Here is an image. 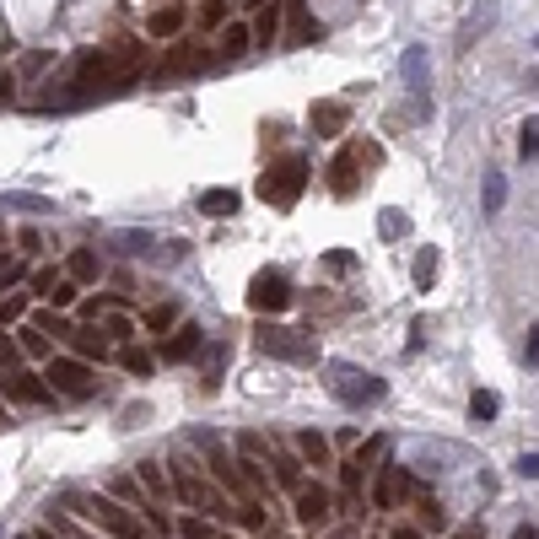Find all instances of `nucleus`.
<instances>
[{
  "mask_svg": "<svg viewBox=\"0 0 539 539\" xmlns=\"http://www.w3.org/2000/svg\"><path fill=\"white\" fill-rule=\"evenodd\" d=\"M302 184H308V162H302V157H281V162L259 178V200H270L275 211H286V205H297Z\"/></svg>",
  "mask_w": 539,
  "mask_h": 539,
  "instance_id": "nucleus-1",
  "label": "nucleus"
},
{
  "mask_svg": "<svg viewBox=\"0 0 539 539\" xmlns=\"http://www.w3.org/2000/svg\"><path fill=\"white\" fill-rule=\"evenodd\" d=\"M329 394H335L340 405H378V400H383V383H378L373 373L351 367V362H329Z\"/></svg>",
  "mask_w": 539,
  "mask_h": 539,
  "instance_id": "nucleus-2",
  "label": "nucleus"
},
{
  "mask_svg": "<svg viewBox=\"0 0 539 539\" xmlns=\"http://www.w3.org/2000/svg\"><path fill=\"white\" fill-rule=\"evenodd\" d=\"M259 351H265V356H281V362H302V367L319 362L313 335H302V329H281V324H265V329H259Z\"/></svg>",
  "mask_w": 539,
  "mask_h": 539,
  "instance_id": "nucleus-3",
  "label": "nucleus"
},
{
  "mask_svg": "<svg viewBox=\"0 0 539 539\" xmlns=\"http://www.w3.org/2000/svg\"><path fill=\"white\" fill-rule=\"evenodd\" d=\"M43 383H49V394L86 400V394H92V367H86V362H76V356H54V362H49V373H43Z\"/></svg>",
  "mask_w": 539,
  "mask_h": 539,
  "instance_id": "nucleus-4",
  "label": "nucleus"
},
{
  "mask_svg": "<svg viewBox=\"0 0 539 539\" xmlns=\"http://www.w3.org/2000/svg\"><path fill=\"white\" fill-rule=\"evenodd\" d=\"M65 502H70L76 513H86L92 524H103V529H113V535H119V539H140V524H135L130 513H119V508H113L108 497H65Z\"/></svg>",
  "mask_w": 539,
  "mask_h": 539,
  "instance_id": "nucleus-5",
  "label": "nucleus"
},
{
  "mask_svg": "<svg viewBox=\"0 0 539 539\" xmlns=\"http://www.w3.org/2000/svg\"><path fill=\"white\" fill-rule=\"evenodd\" d=\"M248 308H254V313H281V308H292L286 275H281V270H259L254 286H248Z\"/></svg>",
  "mask_w": 539,
  "mask_h": 539,
  "instance_id": "nucleus-6",
  "label": "nucleus"
},
{
  "mask_svg": "<svg viewBox=\"0 0 539 539\" xmlns=\"http://www.w3.org/2000/svg\"><path fill=\"white\" fill-rule=\"evenodd\" d=\"M297 524H308V529L329 524V491L324 486H297Z\"/></svg>",
  "mask_w": 539,
  "mask_h": 539,
  "instance_id": "nucleus-7",
  "label": "nucleus"
},
{
  "mask_svg": "<svg viewBox=\"0 0 539 539\" xmlns=\"http://www.w3.org/2000/svg\"><path fill=\"white\" fill-rule=\"evenodd\" d=\"M5 400H11V405H43V400H49V383L32 378V373H16V378H5Z\"/></svg>",
  "mask_w": 539,
  "mask_h": 539,
  "instance_id": "nucleus-8",
  "label": "nucleus"
},
{
  "mask_svg": "<svg viewBox=\"0 0 539 539\" xmlns=\"http://www.w3.org/2000/svg\"><path fill=\"white\" fill-rule=\"evenodd\" d=\"M405 86L416 92V103H421V113H427V86H432V76H427V49H405Z\"/></svg>",
  "mask_w": 539,
  "mask_h": 539,
  "instance_id": "nucleus-9",
  "label": "nucleus"
},
{
  "mask_svg": "<svg viewBox=\"0 0 539 539\" xmlns=\"http://www.w3.org/2000/svg\"><path fill=\"white\" fill-rule=\"evenodd\" d=\"M200 346H205V329H200V324H184V329H173V340L162 346V356H167V362H189Z\"/></svg>",
  "mask_w": 539,
  "mask_h": 539,
  "instance_id": "nucleus-10",
  "label": "nucleus"
},
{
  "mask_svg": "<svg viewBox=\"0 0 539 539\" xmlns=\"http://www.w3.org/2000/svg\"><path fill=\"white\" fill-rule=\"evenodd\" d=\"M378 454H383V437L362 443V454H351V459H346V470H340V475H346V486H351V491H362V481H367V470H373V459H378Z\"/></svg>",
  "mask_w": 539,
  "mask_h": 539,
  "instance_id": "nucleus-11",
  "label": "nucleus"
},
{
  "mask_svg": "<svg viewBox=\"0 0 539 539\" xmlns=\"http://www.w3.org/2000/svg\"><path fill=\"white\" fill-rule=\"evenodd\" d=\"M351 162H356V146H346V151L335 157V173H329V184H335V194H351V189L362 184V178L351 173Z\"/></svg>",
  "mask_w": 539,
  "mask_h": 539,
  "instance_id": "nucleus-12",
  "label": "nucleus"
},
{
  "mask_svg": "<svg viewBox=\"0 0 539 539\" xmlns=\"http://www.w3.org/2000/svg\"><path fill=\"white\" fill-rule=\"evenodd\" d=\"M297 454H302V464H329V437L324 432H297Z\"/></svg>",
  "mask_w": 539,
  "mask_h": 539,
  "instance_id": "nucleus-13",
  "label": "nucleus"
},
{
  "mask_svg": "<svg viewBox=\"0 0 539 539\" xmlns=\"http://www.w3.org/2000/svg\"><path fill=\"white\" fill-rule=\"evenodd\" d=\"M70 335V346H76V362L81 356H108V340L97 335V329H65Z\"/></svg>",
  "mask_w": 539,
  "mask_h": 539,
  "instance_id": "nucleus-14",
  "label": "nucleus"
},
{
  "mask_svg": "<svg viewBox=\"0 0 539 539\" xmlns=\"http://www.w3.org/2000/svg\"><path fill=\"white\" fill-rule=\"evenodd\" d=\"M178 27H184V5H162V11L146 22V32H157V38H173Z\"/></svg>",
  "mask_w": 539,
  "mask_h": 539,
  "instance_id": "nucleus-15",
  "label": "nucleus"
},
{
  "mask_svg": "<svg viewBox=\"0 0 539 539\" xmlns=\"http://www.w3.org/2000/svg\"><path fill=\"white\" fill-rule=\"evenodd\" d=\"M200 211H205V216H232V211H238V194H232V189H205V194H200Z\"/></svg>",
  "mask_w": 539,
  "mask_h": 539,
  "instance_id": "nucleus-16",
  "label": "nucleus"
},
{
  "mask_svg": "<svg viewBox=\"0 0 539 539\" xmlns=\"http://www.w3.org/2000/svg\"><path fill=\"white\" fill-rule=\"evenodd\" d=\"M275 32H281V11L270 5V11H259V22H254V43H259V49H270V43H275Z\"/></svg>",
  "mask_w": 539,
  "mask_h": 539,
  "instance_id": "nucleus-17",
  "label": "nucleus"
},
{
  "mask_svg": "<svg viewBox=\"0 0 539 539\" xmlns=\"http://www.w3.org/2000/svg\"><path fill=\"white\" fill-rule=\"evenodd\" d=\"M313 130H319V135H335V130H340V103H319V108H313Z\"/></svg>",
  "mask_w": 539,
  "mask_h": 539,
  "instance_id": "nucleus-18",
  "label": "nucleus"
},
{
  "mask_svg": "<svg viewBox=\"0 0 539 539\" xmlns=\"http://www.w3.org/2000/svg\"><path fill=\"white\" fill-rule=\"evenodd\" d=\"M97 270H103V265H97V254H86V248H76V254H70V275H76V281H97Z\"/></svg>",
  "mask_w": 539,
  "mask_h": 539,
  "instance_id": "nucleus-19",
  "label": "nucleus"
},
{
  "mask_svg": "<svg viewBox=\"0 0 539 539\" xmlns=\"http://www.w3.org/2000/svg\"><path fill=\"white\" fill-rule=\"evenodd\" d=\"M248 49V27H227V38H221V59H238Z\"/></svg>",
  "mask_w": 539,
  "mask_h": 539,
  "instance_id": "nucleus-20",
  "label": "nucleus"
},
{
  "mask_svg": "<svg viewBox=\"0 0 539 539\" xmlns=\"http://www.w3.org/2000/svg\"><path fill=\"white\" fill-rule=\"evenodd\" d=\"M502 194H508V178L491 167V173H486V211H502Z\"/></svg>",
  "mask_w": 539,
  "mask_h": 539,
  "instance_id": "nucleus-21",
  "label": "nucleus"
},
{
  "mask_svg": "<svg viewBox=\"0 0 539 539\" xmlns=\"http://www.w3.org/2000/svg\"><path fill=\"white\" fill-rule=\"evenodd\" d=\"M297 464H302V459H275V481H281L286 491H297V486H302V470H297Z\"/></svg>",
  "mask_w": 539,
  "mask_h": 539,
  "instance_id": "nucleus-22",
  "label": "nucleus"
},
{
  "mask_svg": "<svg viewBox=\"0 0 539 539\" xmlns=\"http://www.w3.org/2000/svg\"><path fill=\"white\" fill-rule=\"evenodd\" d=\"M432 275H437V248H421V254H416V281L432 286Z\"/></svg>",
  "mask_w": 539,
  "mask_h": 539,
  "instance_id": "nucleus-23",
  "label": "nucleus"
},
{
  "mask_svg": "<svg viewBox=\"0 0 539 539\" xmlns=\"http://www.w3.org/2000/svg\"><path fill=\"white\" fill-rule=\"evenodd\" d=\"M378 232H383V238H405V232H410V221H405V216H394V211H383V216H378Z\"/></svg>",
  "mask_w": 539,
  "mask_h": 539,
  "instance_id": "nucleus-24",
  "label": "nucleus"
},
{
  "mask_svg": "<svg viewBox=\"0 0 539 539\" xmlns=\"http://www.w3.org/2000/svg\"><path fill=\"white\" fill-rule=\"evenodd\" d=\"M518 151H524V162H535V151H539V135H535V119L518 130Z\"/></svg>",
  "mask_w": 539,
  "mask_h": 539,
  "instance_id": "nucleus-25",
  "label": "nucleus"
},
{
  "mask_svg": "<svg viewBox=\"0 0 539 539\" xmlns=\"http://www.w3.org/2000/svg\"><path fill=\"white\" fill-rule=\"evenodd\" d=\"M22 351H27V356H43V351H49V346H43V329L27 324V329H22Z\"/></svg>",
  "mask_w": 539,
  "mask_h": 539,
  "instance_id": "nucleus-26",
  "label": "nucleus"
},
{
  "mask_svg": "<svg viewBox=\"0 0 539 539\" xmlns=\"http://www.w3.org/2000/svg\"><path fill=\"white\" fill-rule=\"evenodd\" d=\"M119 362H124L130 373H140V378L151 373V356H146V351H119Z\"/></svg>",
  "mask_w": 539,
  "mask_h": 539,
  "instance_id": "nucleus-27",
  "label": "nucleus"
},
{
  "mask_svg": "<svg viewBox=\"0 0 539 539\" xmlns=\"http://www.w3.org/2000/svg\"><path fill=\"white\" fill-rule=\"evenodd\" d=\"M178 535H184V539H211V524H205V518H184Z\"/></svg>",
  "mask_w": 539,
  "mask_h": 539,
  "instance_id": "nucleus-28",
  "label": "nucleus"
},
{
  "mask_svg": "<svg viewBox=\"0 0 539 539\" xmlns=\"http://www.w3.org/2000/svg\"><path fill=\"white\" fill-rule=\"evenodd\" d=\"M470 410H475V416H497V394H486V389H481V394L470 400Z\"/></svg>",
  "mask_w": 539,
  "mask_h": 539,
  "instance_id": "nucleus-29",
  "label": "nucleus"
},
{
  "mask_svg": "<svg viewBox=\"0 0 539 539\" xmlns=\"http://www.w3.org/2000/svg\"><path fill=\"white\" fill-rule=\"evenodd\" d=\"M140 481H146V486H151V491H157V497H162V491H167V481H162V470H157V464H140Z\"/></svg>",
  "mask_w": 539,
  "mask_h": 539,
  "instance_id": "nucleus-30",
  "label": "nucleus"
},
{
  "mask_svg": "<svg viewBox=\"0 0 539 539\" xmlns=\"http://www.w3.org/2000/svg\"><path fill=\"white\" fill-rule=\"evenodd\" d=\"M49 302H59V308H70V302H76V286H70V281H59V286L49 292Z\"/></svg>",
  "mask_w": 539,
  "mask_h": 539,
  "instance_id": "nucleus-31",
  "label": "nucleus"
},
{
  "mask_svg": "<svg viewBox=\"0 0 539 539\" xmlns=\"http://www.w3.org/2000/svg\"><path fill=\"white\" fill-rule=\"evenodd\" d=\"M22 313H27V297H11V302H0V324H5V319H22Z\"/></svg>",
  "mask_w": 539,
  "mask_h": 539,
  "instance_id": "nucleus-32",
  "label": "nucleus"
},
{
  "mask_svg": "<svg viewBox=\"0 0 539 539\" xmlns=\"http://www.w3.org/2000/svg\"><path fill=\"white\" fill-rule=\"evenodd\" d=\"M146 324H151V329H167V324H173V308H151Z\"/></svg>",
  "mask_w": 539,
  "mask_h": 539,
  "instance_id": "nucleus-33",
  "label": "nucleus"
},
{
  "mask_svg": "<svg viewBox=\"0 0 539 539\" xmlns=\"http://www.w3.org/2000/svg\"><path fill=\"white\" fill-rule=\"evenodd\" d=\"M113 491H119L124 502H140V486H135V481H113Z\"/></svg>",
  "mask_w": 539,
  "mask_h": 539,
  "instance_id": "nucleus-34",
  "label": "nucleus"
},
{
  "mask_svg": "<svg viewBox=\"0 0 539 539\" xmlns=\"http://www.w3.org/2000/svg\"><path fill=\"white\" fill-rule=\"evenodd\" d=\"M0 362H11V367H16V346H11V335H5V329H0Z\"/></svg>",
  "mask_w": 539,
  "mask_h": 539,
  "instance_id": "nucleus-35",
  "label": "nucleus"
},
{
  "mask_svg": "<svg viewBox=\"0 0 539 539\" xmlns=\"http://www.w3.org/2000/svg\"><path fill=\"white\" fill-rule=\"evenodd\" d=\"M513 539H535V524H518V535Z\"/></svg>",
  "mask_w": 539,
  "mask_h": 539,
  "instance_id": "nucleus-36",
  "label": "nucleus"
},
{
  "mask_svg": "<svg viewBox=\"0 0 539 539\" xmlns=\"http://www.w3.org/2000/svg\"><path fill=\"white\" fill-rule=\"evenodd\" d=\"M394 539H421V529H394Z\"/></svg>",
  "mask_w": 539,
  "mask_h": 539,
  "instance_id": "nucleus-37",
  "label": "nucleus"
},
{
  "mask_svg": "<svg viewBox=\"0 0 539 539\" xmlns=\"http://www.w3.org/2000/svg\"><path fill=\"white\" fill-rule=\"evenodd\" d=\"M454 539H481V529H459Z\"/></svg>",
  "mask_w": 539,
  "mask_h": 539,
  "instance_id": "nucleus-38",
  "label": "nucleus"
},
{
  "mask_svg": "<svg viewBox=\"0 0 539 539\" xmlns=\"http://www.w3.org/2000/svg\"><path fill=\"white\" fill-rule=\"evenodd\" d=\"M22 539H59V535H43V529H32V535H22Z\"/></svg>",
  "mask_w": 539,
  "mask_h": 539,
  "instance_id": "nucleus-39",
  "label": "nucleus"
},
{
  "mask_svg": "<svg viewBox=\"0 0 539 539\" xmlns=\"http://www.w3.org/2000/svg\"><path fill=\"white\" fill-rule=\"evenodd\" d=\"M5 92H11V81H5V76H0V97H5Z\"/></svg>",
  "mask_w": 539,
  "mask_h": 539,
  "instance_id": "nucleus-40",
  "label": "nucleus"
},
{
  "mask_svg": "<svg viewBox=\"0 0 539 539\" xmlns=\"http://www.w3.org/2000/svg\"><path fill=\"white\" fill-rule=\"evenodd\" d=\"M0 421H5V405H0Z\"/></svg>",
  "mask_w": 539,
  "mask_h": 539,
  "instance_id": "nucleus-41",
  "label": "nucleus"
}]
</instances>
